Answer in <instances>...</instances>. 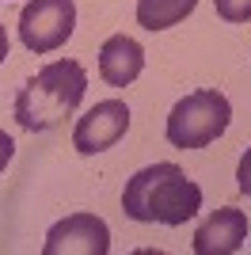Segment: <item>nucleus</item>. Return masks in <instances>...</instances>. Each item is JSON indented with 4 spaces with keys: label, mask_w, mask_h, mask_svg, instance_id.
<instances>
[{
    "label": "nucleus",
    "mask_w": 251,
    "mask_h": 255,
    "mask_svg": "<svg viewBox=\"0 0 251 255\" xmlns=\"http://www.w3.org/2000/svg\"><path fill=\"white\" fill-rule=\"evenodd\" d=\"M202 210V187L179 164H148L126 179L122 213L141 225H187Z\"/></svg>",
    "instance_id": "obj_1"
},
{
    "label": "nucleus",
    "mask_w": 251,
    "mask_h": 255,
    "mask_svg": "<svg viewBox=\"0 0 251 255\" xmlns=\"http://www.w3.org/2000/svg\"><path fill=\"white\" fill-rule=\"evenodd\" d=\"M84 92H88V73L80 61L61 57V61L42 65L15 96V122L31 133L53 129L61 118H69L80 107Z\"/></svg>",
    "instance_id": "obj_2"
},
{
    "label": "nucleus",
    "mask_w": 251,
    "mask_h": 255,
    "mask_svg": "<svg viewBox=\"0 0 251 255\" xmlns=\"http://www.w3.org/2000/svg\"><path fill=\"white\" fill-rule=\"evenodd\" d=\"M229 122H232V103L217 88H202L171 107L164 133L175 149H206L209 141H217L229 129Z\"/></svg>",
    "instance_id": "obj_3"
},
{
    "label": "nucleus",
    "mask_w": 251,
    "mask_h": 255,
    "mask_svg": "<svg viewBox=\"0 0 251 255\" xmlns=\"http://www.w3.org/2000/svg\"><path fill=\"white\" fill-rule=\"evenodd\" d=\"M76 4L73 0H31L19 11V42L31 53H53L73 38Z\"/></svg>",
    "instance_id": "obj_4"
},
{
    "label": "nucleus",
    "mask_w": 251,
    "mask_h": 255,
    "mask_svg": "<svg viewBox=\"0 0 251 255\" xmlns=\"http://www.w3.org/2000/svg\"><path fill=\"white\" fill-rule=\"evenodd\" d=\"M107 252H111V229L95 213H69L42 240V255H107Z\"/></svg>",
    "instance_id": "obj_5"
},
{
    "label": "nucleus",
    "mask_w": 251,
    "mask_h": 255,
    "mask_svg": "<svg viewBox=\"0 0 251 255\" xmlns=\"http://www.w3.org/2000/svg\"><path fill=\"white\" fill-rule=\"evenodd\" d=\"M129 129V107L122 99H103L95 103L92 111H84L73 126V149L84 156H95V152H107L111 145L126 137Z\"/></svg>",
    "instance_id": "obj_6"
},
{
    "label": "nucleus",
    "mask_w": 251,
    "mask_h": 255,
    "mask_svg": "<svg viewBox=\"0 0 251 255\" xmlns=\"http://www.w3.org/2000/svg\"><path fill=\"white\" fill-rule=\"evenodd\" d=\"M244 240H248V213L221 206L194 229V244L190 248L198 255H232L244 248Z\"/></svg>",
    "instance_id": "obj_7"
},
{
    "label": "nucleus",
    "mask_w": 251,
    "mask_h": 255,
    "mask_svg": "<svg viewBox=\"0 0 251 255\" xmlns=\"http://www.w3.org/2000/svg\"><path fill=\"white\" fill-rule=\"evenodd\" d=\"M145 69V50L129 34H111L99 50V76L115 88H129Z\"/></svg>",
    "instance_id": "obj_8"
},
{
    "label": "nucleus",
    "mask_w": 251,
    "mask_h": 255,
    "mask_svg": "<svg viewBox=\"0 0 251 255\" xmlns=\"http://www.w3.org/2000/svg\"><path fill=\"white\" fill-rule=\"evenodd\" d=\"M198 0H137V23L145 31H167L194 11Z\"/></svg>",
    "instance_id": "obj_9"
},
{
    "label": "nucleus",
    "mask_w": 251,
    "mask_h": 255,
    "mask_svg": "<svg viewBox=\"0 0 251 255\" xmlns=\"http://www.w3.org/2000/svg\"><path fill=\"white\" fill-rule=\"evenodd\" d=\"M217 15L225 23H248L251 19V0H213Z\"/></svg>",
    "instance_id": "obj_10"
},
{
    "label": "nucleus",
    "mask_w": 251,
    "mask_h": 255,
    "mask_svg": "<svg viewBox=\"0 0 251 255\" xmlns=\"http://www.w3.org/2000/svg\"><path fill=\"white\" fill-rule=\"evenodd\" d=\"M236 187L251 198V149L240 156V168H236Z\"/></svg>",
    "instance_id": "obj_11"
},
{
    "label": "nucleus",
    "mask_w": 251,
    "mask_h": 255,
    "mask_svg": "<svg viewBox=\"0 0 251 255\" xmlns=\"http://www.w3.org/2000/svg\"><path fill=\"white\" fill-rule=\"evenodd\" d=\"M11 156H15V141H11L8 133L0 129V171H4V168L11 164Z\"/></svg>",
    "instance_id": "obj_12"
},
{
    "label": "nucleus",
    "mask_w": 251,
    "mask_h": 255,
    "mask_svg": "<svg viewBox=\"0 0 251 255\" xmlns=\"http://www.w3.org/2000/svg\"><path fill=\"white\" fill-rule=\"evenodd\" d=\"M4 57H8V31L0 27V65H4Z\"/></svg>",
    "instance_id": "obj_13"
}]
</instances>
